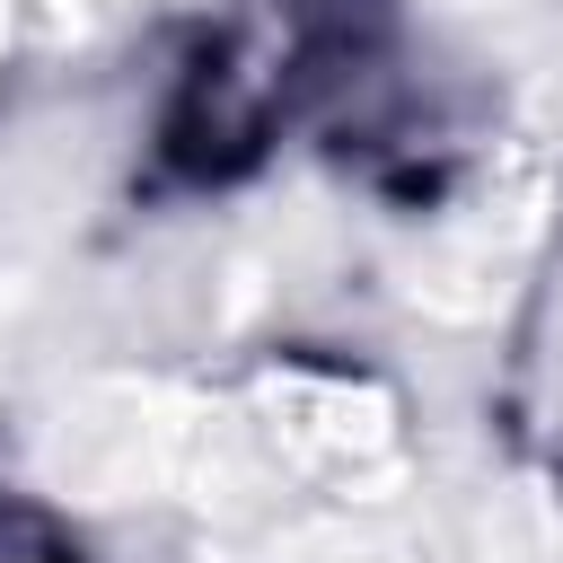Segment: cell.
Returning <instances> with one entry per match:
<instances>
[{
    "instance_id": "obj_1",
    "label": "cell",
    "mask_w": 563,
    "mask_h": 563,
    "mask_svg": "<svg viewBox=\"0 0 563 563\" xmlns=\"http://www.w3.org/2000/svg\"><path fill=\"white\" fill-rule=\"evenodd\" d=\"M0 563H79V545L35 501H0Z\"/></svg>"
}]
</instances>
